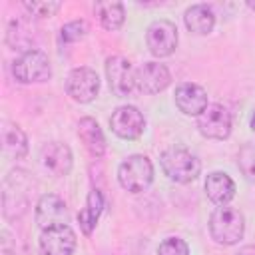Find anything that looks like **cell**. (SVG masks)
<instances>
[{
	"label": "cell",
	"mask_w": 255,
	"mask_h": 255,
	"mask_svg": "<svg viewBox=\"0 0 255 255\" xmlns=\"http://www.w3.org/2000/svg\"><path fill=\"white\" fill-rule=\"evenodd\" d=\"M159 165L163 173L175 183H189L201 171V161L197 159V155L181 145H171L163 149L159 155Z\"/></svg>",
	"instance_id": "2"
},
{
	"label": "cell",
	"mask_w": 255,
	"mask_h": 255,
	"mask_svg": "<svg viewBox=\"0 0 255 255\" xmlns=\"http://www.w3.org/2000/svg\"><path fill=\"white\" fill-rule=\"evenodd\" d=\"M70 213L66 201L56 193H44L36 203V223L40 229L68 223Z\"/></svg>",
	"instance_id": "12"
},
{
	"label": "cell",
	"mask_w": 255,
	"mask_h": 255,
	"mask_svg": "<svg viewBox=\"0 0 255 255\" xmlns=\"http://www.w3.org/2000/svg\"><path fill=\"white\" fill-rule=\"evenodd\" d=\"M205 193L215 205H227L235 195V183L227 173L213 171L205 179Z\"/></svg>",
	"instance_id": "18"
},
{
	"label": "cell",
	"mask_w": 255,
	"mask_h": 255,
	"mask_svg": "<svg viewBox=\"0 0 255 255\" xmlns=\"http://www.w3.org/2000/svg\"><path fill=\"white\" fill-rule=\"evenodd\" d=\"M145 42L155 58L171 56L177 48V28L169 20H155L147 26Z\"/></svg>",
	"instance_id": "9"
},
{
	"label": "cell",
	"mask_w": 255,
	"mask_h": 255,
	"mask_svg": "<svg viewBox=\"0 0 255 255\" xmlns=\"http://www.w3.org/2000/svg\"><path fill=\"white\" fill-rule=\"evenodd\" d=\"M66 92L74 102L88 104L100 92V78L92 68H74L66 78Z\"/></svg>",
	"instance_id": "8"
},
{
	"label": "cell",
	"mask_w": 255,
	"mask_h": 255,
	"mask_svg": "<svg viewBox=\"0 0 255 255\" xmlns=\"http://www.w3.org/2000/svg\"><path fill=\"white\" fill-rule=\"evenodd\" d=\"M40 159H42V165L56 177H64L72 171V163H74V157H72V149L62 143V141H50L42 147L40 151Z\"/></svg>",
	"instance_id": "14"
},
{
	"label": "cell",
	"mask_w": 255,
	"mask_h": 255,
	"mask_svg": "<svg viewBox=\"0 0 255 255\" xmlns=\"http://www.w3.org/2000/svg\"><path fill=\"white\" fill-rule=\"evenodd\" d=\"M135 84H137V90L141 94L153 96V94L163 92L171 84V74H169V70H167L165 64L145 62L137 70V74H135Z\"/></svg>",
	"instance_id": "13"
},
{
	"label": "cell",
	"mask_w": 255,
	"mask_h": 255,
	"mask_svg": "<svg viewBox=\"0 0 255 255\" xmlns=\"http://www.w3.org/2000/svg\"><path fill=\"white\" fill-rule=\"evenodd\" d=\"M96 14L100 18V24L114 32V30H120L124 26V20H126V10H124V4L122 2H116V0H108V2H98L96 4Z\"/></svg>",
	"instance_id": "21"
},
{
	"label": "cell",
	"mask_w": 255,
	"mask_h": 255,
	"mask_svg": "<svg viewBox=\"0 0 255 255\" xmlns=\"http://www.w3.org/2000/svg\"><path fill=\"white\" fill-rule=\"evenodd\" d=\"M38 243L42 255H72L76 251V233L68 223L54 225L42 229Z\"/></svg>",
	"instance_id": "10"
},
{
	"label": "cell",
	"mask_w": 255,
	"mask_h": 255,
	"mask_svg": "<svg viewBox=\"0 0 255 255\" xmlns=\"http://www.w3.org/2000/svg\"><path fill=\"white\" fill-rule=\"evenodd\" d=\"M175 106L185 116H199L207 104V92L193 82H183L175 88Z\"/></svg>",
	"instance_id": "15"
},
{
	"label": "cell",
	"mask_w": 255,
	"mask_h": 255,
	"mask_svg": "<svg viewBox=\"0 0 255 255\" xmlns=\"http://www.w3.org/2000/svg\"><path fill=\"white\" fill-rule=\"evenodd\" d=\"M86 34H88V24H86L84 20H72V22L64 24L60 36H62L64 42H78V40H82Z\"/></svg>",
	"instance_id": "25"
},
{
	"label": "cell",
	"mask_w": 255,
	"mask_h": 255,
	"mask_svg": "<svg viewBox=\"0 0 255 255\" xmlns=\"http://www.w3.org/2000/svg\"><path fill=\"white\" fill-rule=\"evenodd\" d=\"M251 131L255 133V108H253V114H251Z\"/></svg>",
	"instance_id": "27"
},
{
	"label": "cell",
	"mask_w": 255,
	"mask_h": 255,
	"mask_svg": "<svg viewBox=\"0 0 255 255\" xmlns=\"http://www.w3.org/2000/svg\"><path fill=\"white\" fill-rule=\"evenodd\" d=\"M112 131L122 139H137L145 129V118L135 106H120L110 118Z\"/></svg>",
	"instance_id": "11"
},
{
	"label": "cell",
	"mask_w": 255,
	"mask_h": 255,
	"mask_svg": "<svg viewBox=\"0 0 255 255\" xmlns=\"http://www.w3.org/2000/svg\"><path fill=\"white\" fill-rule=\"evenodd\" d=\"M22 6L34 18H50V16H54L62 8V2H54V0H26V2H22Z\"/></svg>",
	"instance_id": "23"
},
{
	"label": "cell",
	"mask_w": 255,
	"mask_h": 255,
	"mask_svg": "<svg viewBox=\"0 0 255 255\" xmlns=\"http://www.w3.org/2000/svg\"><path fill=\"white\" fill-rule=\"evenodd\" d=\"M197 129L207 139H227L231 133V114L223 104H209L197 116Z\"/></svg>",
	"instance_id": "7"
},
{
	"label": "cell",
	"mask_w": 255,
	"mask_h": 255,
	"mask_svg": "<svg viewBox=\"0 0 255 255\" xmlns=\"http://www.w3.org/2000/svg\"><path fill=\"white\" fill-rule=\"evenodd\" d=\"M30 179L24 169H14L4 177L2 183V213L6 219H18L28 209Z\"/></svg>",
	"instance_id": "3"
},
{
	"label": "cell",
	"mask_w": 255,
	"mask_h": 255,
	"mask_svg": "<svg viewBox=\"0 0 255 255\" xmlns=\"http://www.w3.org/2000/svg\"><path fill=\"white\" fill-rule=\"evenodd\" d=\"M157 255H189V247L179 237H167L159 243Z\"/></svg>",
	"instance_id": "24"
},
{
	"label": "cell",
	"mask_w": 255,
	"mask_h": 255,
	"mask_svg": "<svg viewBox=\"0 0 255 255\" xmlns=\"http://www.w3.org/2000/svg\"><path fill=\"white\" fill-rule=\"evenodd\" d=\"M209 233L219 245H235L245 233V217L237 207L217 205L209 215Z\"/></svg>",
	"instance_id": "1"
},
{
	"label": "cell",
	"mask_w": 255,
	"mask_h": 255,
	"mask_svg": "<svg viewBox=\"0 0 255 255\" xmlns=\"http://www.w3.org/2000/svg\"><path fill=\"white\" fill-rule=\"evenodd\" d=\"M118 181L129 193L145 191L153 181V163L147 155L133 153L126 157L118 167Z\"/></svg>",
	"instance_id": "4"
},
{
	"label": "cell",
	"mask_w": 255,
	"mask_h": 255,
	"mask_svg": "<svg viewBox=\"0 0 255 255\" xmlns=\"http://www.w3.org/2000/svg\"><path fill=\"white\" fill-rule=\"evenodd\" d=\"M135 74L137 70L124 56H112L106 60V78L112 94L118 98H128L133 94V90H137Z\"/></svg>",
	"instance_id": "6"
},
{
	"label": "cell",
	"mask_w": 255,
	"mask_h": 255,
	"mask_svg": "<svg viewBox=\"0 0 255 255\" xmlns=\"http://www.w3.org/2000/svg\"><path fill=\"white\" fill-rule=\"evenodd\" d=\"M237 255H255V245H245V247H241Z\"/></svg>",
	"instance_id": "26"
},
{
	"label": "cell",
	"mask_w": 255,
	"mask_h": 255,
	"mask_svg": "<svg viewBox=\"0 0 255 255\" xmlns=\"http://www.w3.org/2000/svg\"><path fill=\"white\" fill-rule=\"evenodd\" d=\"M247 6H249L251 10H255V0H247Z\"/></svg>",
	"instance_id": "28"
},
{
	"label": "cell",
	"mask_w": 255,
	"mask_h": 255,
	"mask_svg": "<svg viewBox=\"0 0 255 255\" xmlns=\"http://www.w3.org/2000/svg\"><path fill=\"white\" fill-rule=\"evenodd\" d=\"M102 211H104V193L100 189H90V193L86 197V203L78 213V221H80V227H82L84 235H92L94 227L98 225V219H100Z\"/></svg>",
	"instance_id": "20"
},
{
	"label": "cell",
	"mask_w": 255,
	"mask_h": 255,
	"mask_svg": "<svg viewBox=\"0 0 255 255\" xmlns=\"http://www.w3.org/2000/svg\"><path fill=\"white\" fill-rule=\"evenodd\" d=\"M183 22H185V26L191 34L205 36L215 26V14H213L211 6H207V4H193L185 10Z\"/></svg>",
	"instance_id": "19"
},
{
	"label": "cell",
	"mask_w": 255,
	"mask_h": 255,
	"mask_svg": "<svg viewBox=\"0 0 255 255\" xmlns=\"http://www.w3.org/2000/svg\"><path fill=\"white\" fill-rule=\"evenodd\" d=\"M237 165L247 181L255 183V143H243L237 153Z\"/></svg>",
	"instance_id": "22"
},
{
	"label": "cell",
	"mask_w": 255,
	"mask_h": 255,
	"mask_svg": "<svg viewBox=\"0 0 255 255\" xmlns=\"http://www.w3.org/2000/svg\"><path fill=\"white\" fill-rule=\"evenodd\" d=\"M78 137L82 139V143H84V147L88 149L90 155H94V157H102L104 155L106 137H104V131H102L100 124L94 118L86 116V118H82L78 122Z\"/></svg>",
	"instance_id": "16"
},
{
	"label": "cell",
	"mask_w": 255,
	"mask_h": 255,
	"mask_svg": "<svg viewBox=\"0 0 255 255\" xmlns=\"http://www.w3.org/2000/svg\"><path fill=\"white\" fill-rule=\"evenodd\" d=\"M2 151L10 159H22L28 153V137L14 122H2Z\"/></svg>",
	"instance_id": "17"
},
{
	"label": "cell",
	"mask_w": 255,
	"mask_h": 255,
	"mask_svg": "<svg viewBox=\"0 0 255 255\" xmlns=\"http://www.w3.org/2000/svg\"><path fill=\"white\" fill-rule=\"evenodd\" d=\"M12 74L20 84H40L52 78V66L42 50H28L14 60Z\"/></svg>",
	"instance_id": "5"
}]
</instances>
